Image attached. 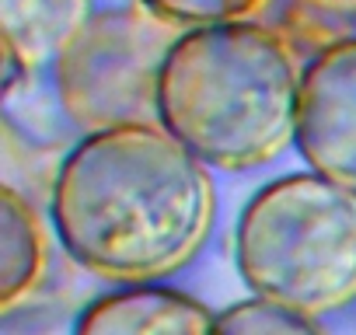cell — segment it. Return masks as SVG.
<instances>
[{"mask_svg": "<svg viewBox=\"0 0 356 335\" xmlns=\"http://www.w3.org/2000/svg\"><path fill=\"white\" fill-rule=\"evenodd\" d=\"M213 210L207 161L161 122L88 133L53 182V224L67 255L122 286L189 265Z\"/></svg>", "mask_w": 356, "mask_h": 335, "instance_id": "obj_1", "label": "cell"}, {"mask_svg": "<svg viewBox=\"0 0 356 335\" xmlns=\"http://www.w3.org/2000/svg\"><path fill=\"white\" fill-rule=\"evenodd\" d=\"M300 70L290 46L255 25L182 32L161 70V126L224 172L273 161L297 136Z\"/></svg>", "mask_w": 356, "mask_h": 335, "instance_id": "obj_2", "label": "cell"}, {"mask_svg": "<svg viewBox=\"0 0 356 335\" xmlns=\"http://www.w3.org/2000/svg\"><path fill=\"white\" fill-rule=\"evenodd\" d=\"M234 252L255 297L311 318L356 304V189L318 172L262 186L241 210Z\"/></svg>", "mask_w": 356, "mask_h": 335, "instance_id": "obj_3", "label": "cell"}, {"mask_svg": "<svg viewBox=\"0 0 356 335\" xmlns=\"http://www.w3.org/2000/svg\"><path fill=\"white\" fill-rule=\"evenodd\" d=\"M178 39L182 25L143 0L91 15L56 60V95L67 119L84 133L161 122V70Z\"/></svg>", "mask_w": 356, "mask_h": 335, "instance_id": "obj_4", "label": "cell"}, {"mask_svg": "<svg viewBox=\"0 0 356 335\" xmlns=\"http://www.w3.org/2000/svg\"><path fill=\"white\" fill-rule=\"evenodd\" d=\"M293 143L318 175L356 189V35L325 46L300 74Z\"/></svg>", "mask_w": 356, "mask_h": 335, "instance_id": "obj_5", "label": "cell"}, {"mask_svg": "<svg viewBox=\"0 0 356 335\" xmlns=\"http://www.w3.org/2000/svg\"><path fill=\"white\" fill-rule=\"evenodd\" d=\"M74 335H217V314L182 290L133 283L91 300Z\"/></svg>", "mask_w": 356, "mask_h": 335, "instance_id": "obj_6", "label": "cell"}, {"mask_svg": "<svg viewBox=\"0 0 356 335\" xmlns=\"http://www.w3.org/2000/svg\"><path fill=\"white\" fill-rule=\"evenodd\" d=\"M91 22V0H0V39H4V84L18 74L56 63L70 39Z\"/></svg>", "mask_w": 356, "mask_h": 335, "instance_id": "obj_7", "label": "cell"}, {"mask_svg": "<svg viewBox=\"0 0 356 335\" xmlns=\"http://www.w3.org/2000/svg\"><path fill=\"white\" fill-rule=\"evenodd\" d=\"M46 231L29 199L15 189L0 193V307L25 304L46 276Z\"/></svg>", "mask_w": 356, "mask_h": 335, "instance_id": "obj_8", "label": "cell"}, {"mask_svg": "<svg viewBox=\"0 0 356 335\" xmlns=\"http://www.w3.org/2000/svg\"><path fill=\"white\" fill-rule=\"evenodd\" d=\"M217 335H325V332L311 314H300L266 297H252L217 314Z\"/></svg>", "mask_w": 356, "mask_h": 335, "instance_id": "obj_9", "label": "cell"}, {"mask_svg": "<svg viewBox=\"0 0 356 335\" xmlns=\"http://www.w3.org/2000/svg\"><path fill=\"white\" fill-rule=\"evenodd\" d=\"M157 15L178 25H227V22H252L269 0H143Z\"/></svg>", "mask_w": 356, "mask_h": 335, "instance_id": "obj_10", "label": "cell"}, {"mask_svg": "<svg viewBox=\"0 0 356 335\" xmlns=\"http://www.w3.org/2000/svg\"><path fill=\"white\" fill-rule=\"evenodd\" d=\"M297 4L318 11V15H335V18H349L356 15V0H297Z\"/></svg>", "mask_w": 356, "mask_h": 335, "instance_id": "obj_11", "label": "cell"}]
</instances>
